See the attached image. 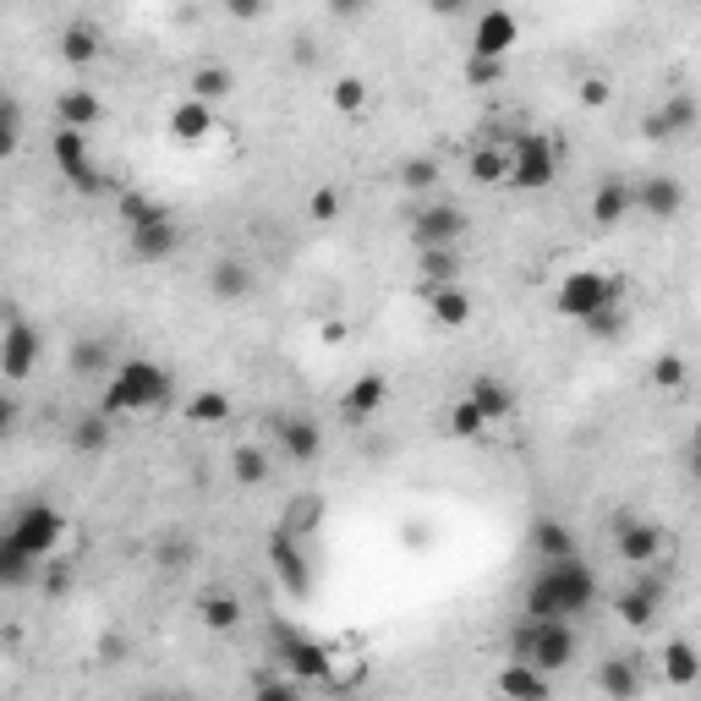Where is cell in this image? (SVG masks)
I'll return each instance as SVG.
<instances>
[{"instance_id":"cell-1","label":"cell","mask_w":701,"mask_h":701,"mask_svg":"<svg viewBox=\"0 0 701 701\" xmlns=\"http://www.w3.org/2000/svg\"><path fill=\"white\" fill-rule=\"evenodd\" d=\"M597 603V575L581 554L570 559H554L537 570V581L526 586V614L532 619H575Z\"/></svg>"},{"instance_id":"cell-2","label":"cell","mask_w":701,"mask_h":701,"mask_svg":"<svg viewBox=\"0 0 701 701\" xmlns=\"http://www.w3.org/2000/svg\"><path fill=\"white\" fill-rule=\"evenodd\" d=\"M170 395H176L170 373H165L159 363H148V357H132V363L116 368V379H110L99 412H110V417H127V412H165Z\"/></svg>"},{"instance_id":"cell-3","label":"cell","mask_w":701,"mask_h":701,"mask_svg":"<svg viewBox=\"0 0 701 701\" xmlns=\"http://www.w3.org/2000/svg\"><path fill=\"white\" fill-rule=\"evenodd\" d=\"M575 652H581V641H575L570 619H532V614H526V619L515 625V635H510V657H526V663H537L543 674L570 668Z\"/></svg>"},{"instance_id":"cell-4","label":"cell","mask_w":701,"mask_h":701,"mask_svg":"<svg viewBox=\"0 0 701 701\" xmlns=\"http://www.w3.org/2000/svg\"><path fill=\"white\" fill-rule=\"evenodd\" d=\"M619 280L614 274H603V269H570L565 280H559V290H554V307L565 312V318H575V323H586L592 312H603V307H614L619 301Z\"/></svg>"},{"instance_id":"cell-5","label":"cell","mask_w":701,"mask_h":701,"mask_svg":"<svg viewBox=\"0 0 701 701\" xmlns=\"http://www.w3.org/2000/svg\"><path fill=\"white\" fill-rule=\"evenodd\" d=\"M274 657L285 663V674H296L301 685H329L334 674V652L312 635H301L296 625H274Z\"/></svg>"},{"instance_id":"cell-6","label":"cell","mask_w":701,"mask_h":701,"mask_svg":"<svg viewBox=\"0 0 701 701\" xmlns=\"http://www.w3.org/2000/svg\"><path fill=\"white\" fill-rule=\"evenodd\" d=\"M7 537H17L28 554H39V559H50L56 548H61V537H67V515L56 510V504H45V499H34V504H23L17 515H12V526H7Z\"/></svg>"},{"instance_id":"cell-7","label":"cell","mask_w":701,"mask_h":701,"mask_svg":"<svg viewBox=\"0 0 701 701\" xmlns=\"http://www.w3.org/2000/svg\"><path fill=\"white\" fill-rule=\"evenodd\" d=\"M39 350H45L39 329L12 312L7 318V334H0V379H7V384H28L34 368H39Z\"/></svg>"},{"instance_id":"cell-8","label":"cell","mask_w":701,"mask_h":701,"mask_svg":"<svg viewBox=\"0 0 701 701\" xmlns=\"http://www.w3.org/2000/svg\"><path fill=\"white\" fill-rule=\"evenodd\" d=\"M554 181H559V148H554L543 132H526V138L515 143L510 187H521V192H543V187H554Z\"/></svg>"},{"instance_id":"cell-9","label":"cell","mask_w":701,"mask_h":701,"mask_svg":"<svg viewBox=\"0 0 701 701\" xmlns=\"http://www.w3.org/2000/svg\"><path fill=\"white\" fill-rule=\"evenodd\" d=\"M50 154H56L61 176H67L78 192H99V187H105V176H99V165H94V154H88V132L61 127V132L50 138Z\"/></svg>"},{"instance_id":"cell-10","label":"cell","mask_w":701,"mask_h":701,"mask_svg":"<svg viewBox=\"0 0 701 701\" xmlns=\"http://www.w3.org/2000/svg\"><path fill=\"white\" fill-rule=\"evenodd\" d=\"M515 45H521V17L510 7H483L477 12V28H472V56L504 61Z\"/></svg>"},{"instance_id":"cell-11","label":"cell","mask_w":701,"mask_h":701,"mask_svg":"<svg viewBox=\"0 0 701 701\" xmlns=\"http://www.w3.org/2000/svg\"><path fill=\"white\" fill-rule=\"evenodd\" d=\"M663 548H668V537H663L657 521H619V532H614V554L630 570H652L663 559Z\"/></svg>"},{"instance_id":"cell-12","label":"cell","mask_w":701,"mask_h":701,"mask_svg":"<svg viewBox=\"0 0 701 701\" xmlns=\"http://www.w3.org/2000/svg\"><path fill=\"white\" fill-rule=\"evenodd\" d=\"M269 559H274V570H280L285 592H290V597H307V586H312V570H307L301 537H296V532H285V526H274V532H269Z\"/></svg>"},{"instance_id":"cell-13","label":"cell","mask_w":701,"mask_h":701,"mask_svg":"<svg viewBox=\"0 0 701 701\" xmlns=\"http://www.w3.org/2000/svg\"><path fill=\"white\" fill-rule=\"evenodd\" d=\"M466 236V214L455 203H428L417 219H412V241L417 247H455Z\"/></svg>"},{"instance_id":"cell-14","label":"cell","mask_w":701,"mask_h":701,"mask_svg":"<svg viewBox=\"0 0 701 701\" xmlns=\"http://www.w3.org/2000/svg\"><path fill=\"white\" fill-rule=\"evenodd\" d=\"M696 99L690 94H668L657 110H646L641 116V138H652V143H668V138H679V132H690L696 127Z\"/></svg>"},{"instance_id":"cell-15","label":"cell","mask_w":701,"mask_h":701,"mask_svg":"<svg viewBox=\"0 0 701 701\" xmlns=\"http://www.w3.org/2000/svg\"><path fill=\"white\" fill-rule=\"evenodd\" d=\"M127 247H132V258H138V263H165V258L181 247V225H176V214L148 219V225H132Z\"/></svg>"},{"instance_id":"cell-16","label":"cell","mask_w":701,"mask_h":701,"mask_svg":"<svg viewBox=\"0 0 701 701\" xmlns=\"http://www.w3.org/2000/svg\"><path fill=\"white\" fill-rule=\"evenodd\" d=\"M635 209H641L646 219H679L685 187H679L674 176H641V181H635Z\"/></svg>"},{"instance_id":"cell-17","label":"cell","mask_w":701,"mask_h":701,"mask_svg":"<svg viewBox=\"0 0 701 701\" xmlns=\"http://www.w3.org/2000/svg\"><path fill=\"white\" fill-rule=\"evenodd\" d=\"M657 608H663V581L657 575H641L630 592H619V603H614V614L630 625V630H646L652 619H657Z\"/></svg>"},{"instance_id":"cell-18","label":"cell","mask_w":701,"mask_h":701,"mask_svg":"<svg viewBox=\"0 0 701 701\" xmlns=\"http://www.w3.org/2000/svg\"><path fill=\"white\" fill-rule=\"evenodd\" d=\"M499 696H515V701H543L548 690H554V674H543L537 663H526V657H510L504 668H499Z\"/></svg>"},{"instance_id":"cell-19","label":"cell","mask_w":701,"mask_h":701,"mask_svg":"<svg viewBox=\"0 0 701 701\" xmlns=\"http://www.w3.org/2000/svg\"><path fill=\"white\" fill-rule=\"evenodd\" d=\"M384 401H390V379L384 373H363V379H350V390L340 395V412H345V423H368Z\"/></svg>"},{"instance_id":"cell-20","label":"cell","mask_w":701,"mask_h":701,"mask_svg":"<svg viewBox=\"0 0 701 701\" xmlns=\"http://www.w3.org/2000/svg\"><path fill=\"white\" fill-rule=\"evenodd\" d=\"M510 165H515V143H483V148H472L466 176L477 187H504L510 181Z\"/></svg>"},{"instance_id":"cell-21","label":"cell","mask_w":701,"mask_h":701,"mask_svg":"<svg viewBox=\"0 0 701 701\" xmlns=\"http://www.w3.org/2000/svg\"><path fill=\"white\" fill-rule=\"evenodd\" d=\"M630 209H635V187H630L625 176H608V181L592 192V225H603V230H614Z\"/></svg>"},{"instance_id":"cell-22","label":"cell","mask_w":701,"mask_h":701,"mask_svg":"<svg viewBox=\"0 0 701 701\" xmlns=\"http://www.w3.org/2000/svg\"><path fill=\"white\" fill-rule=\"evenodd\" d=\"M657 668H663V679L674 685V690H690V685H701V652L690 646V641H663V652H657Z\"/></svg>"},{"instance_id":"cell-23","label":"cell","mask_w":701,"mask_h":701,"mask_svg":"<svg viewBox=\"0 0 701 701\" xmlns=\"http://www.w3.org/2000/svg\"><path fill=\"white\" fill-rule=\"evenodd\" d=\"M274 433H280V450H285L296 466H307V461H318V455H323V428H318V423H307V417H285Z\"/></svg>"},{"instance_id":"cell-24","label":"cell","mask_w":701,"mask_h":701,"mask_svg":"<svg viewBox=\"0 0 701 701\" xmlns=\"http://www.w3.org/2000/svg\"><path fill=\"white\" fill-rule=\"evenodd\" d=\"M214 132V105H203V99H181V105H170V138H181V143H203Z\"/></svg>"},{"instance_id":"cell-25","label":"cell","mask_w":701,"mask_h":701,"mask_svg":"<svg viewBox=\"0 0 701 701\" xmlns=\"http://www.w3.org/2000/svg\"><path fill=\"white\" fill-rule=\"evenodd\" d=\"M209 290H214L219 301H247V296H252V263H247V258H219V263L209 269Z\"/></svg>"},{"instance_id":"cell-26","label":"cell","mask_w":701,"mask_h":701,"mask_svg":"<svg viewBox=\"0 0 701 701\" xmlns=\"http://www.w3.org/2000/svg\"><path fill=\"white\" fill-rule=\"evenodd\" d=\"M532 548H537V559H543V565L581 554V548H575V532H570L565 521H554V515H537V521H532Z\"/></svg>"},{"instance_id":"cell-27","label":"cell","mask_w":701,"mask_h":701,"mask_svg":"<svg viewBox=\"0 0 701 701\" xmlns=\"http://www.w3.org/2000/svg\"><path fill=\"white\" fill-rule=\"evenodd\" d=\"M428 312L444 323V329H466L472 323V296L450 280V285H428Z\"/></svg>"},{"instance_id":"cell-28","label":"cell","mask_w":701,"mask_h":701,"mask_svg":"<svg viewBox=\"0 0 701 701\" xmlns=\"http://www.w3.org/2000/svg\"><path fill=\"white\" fill-rule=\"evenodd\" d=\"M99 116H105V105H99V94H94V88H67V94L56 99V121H61V127L88 132Z\"/></svg>"},{"instance_id":"cell-29","label":"cell","mask_w":701,"mask_h":701,"mask_svg":"<svg viewBox=\"0 0 701 701\" xmlns=\"http://www.w3.org/2000/svg\"><path fill=\"white\" fill-rule=\"evenodd\" d=\"M466 395L483 406V417H488V423L515 417V390H510L504 379H488V373H483V379H472V384H466Z\"/></svg>"},{"instance_id":"cell-30","label":"cell","mask_w":701,"mask_h":701,"mask_svg":"<svg viewBox=\"0 0 701 701\" xmlns=\"http://www.w3.org/2000/svg\"><path fill=\"white\" fill-rule=\"evenodd\" d=\"M61 61H67V67H94V61H99V28L72 23V28L61 34Z\"/></svg>"},{"instance_id":"cell-31","label":"cell","mask_w":701,"mask_h":701,"mask_svg":"<svg viewBox=\"0 0 701 701\" xmlns=\"http://www.w3.org/2000/svg\"><path fill=\"white\" fill-rule=\"evenodd\" d=\"M230 88H236L230 67H198V72H192V83H187V94H192V99H203V105H225V99H230Z\"/></svg>"},{"instance_id":"cell-32","label":"cell","mask_w":701,"mask_h":701,"mask_svg":"<svg viewBox=\"0 0 701 701\" xmlns=\"http://www.w3.org/2000/svg\"><path fill=\"white\" fill-rule=\"evenodd\" d=\"M417 274H423V285H450L461 274L455 247H417Z\"/></svg>"},{"instance_id":"cell-33","label":"cell","mask_w":701,"mask_h":701,"mask_svg":"<svg viewBox=\"0 0 701 701\" xmlns=\"http://www.w3.org/2000/svg\"><path fill=\"white\" fill-rule=\"evenodd\" d=\"M181 417H187L192 428H219V423L230 417V401H225L219 390H198V395H187Z\"/></svg>"},{"instance_id":"cell-34","label":"cell","mask_w":701,"mask_h":701,"mask_svg":"<svg viewBox=\"0 0 701 701\" xmlns=\"http://www.w3.org/2000/svg\"><path fill=\"white\" fill-rule=\"evenodd\" d=\"M34 565H39V554H28L17 537L0 543V581H7V586H28L34 581Z\"/></svg>"},{"instance_id":"cell-35","label":"cell","mask_w":701,"mask_h":701,"mask_svg":"<svg viewBox=\"0 0 701 701\" xmlns=\"http://www.w3.org/2000/svg\"><path fill=\"white\" fill-rule=\"evenodd\" d=\"M444 428H450V439H483V433H488V417H483V406H477L472 395H461V401L450 406Z\"/></svg>"},{"instance_id":"cell-36","label":"cell","mask_w":701,"mask_h":701,"mask_svg":"<svg viewBox=\"0 0 701 701\" xmlns=\"http://www.w3.org/2000/svg\"><path fill=\"white\" fill-rule=\"evenodd\" d=\"M230 472H236V483H241V488H258V483H269V455H263L258 444H236Z\"/></svg>"},{"instance_id":"cell-37","label":"cell","mask_w":701,"mask_h":701,"mask_svg":"<svg viewBox=\"0 0 701 701\" xmlns=\"http://www.w3.org/2000/svg\"><path fill=\"white\" fill-rule=\"evenodd\" d=\"M198 614H203L209 630H236V625H241V603H236L230 592H209V597L198 603Z\"/></svg>"},{"instance_id":"cell-38","label":"cell","mask_w":701,"mask_h":701,"mask_svg":"<svg viewBox=\"0 0 701 701\" xmlns=\"http://www.w3.org/2000/svg\"><path fill=\"white\" fill-rule=\"evenodd\" d=\"M329 105H334L340 116H363V110H368V83H363V78H334Z\"/></svg>"},{"instance_id":"cell-39","label":"cell","mask_w":701,"mask_h":701,"mask_svg":"<svg viewBox=\"0 0 701 701\" xmlns=\"http://www.w3.org/2000/svg\"><path fill=\"white\" fill-rule=\"evenodd\" d=\"M72 444H78V450H88V455H94V450H105V444H110V412L78 417V423H72Z\"/></svg>"},{"instance_id":"cell-40","label":"cell","mask_w":701,"mask_h":701,"mask_svg":"<svg viewBox=\"0 0 701 701\" xmlns=\"http://www.w3.org/2000/svg\"><path fill=\"white\" fill-rule=\"evenodd\" d=\"M597 685H603L608 696H635V690H641V674H635L625 657H608V663L597 668Z\"/></svg>"},{"instance_id":"cell-41","label":"cell","mask_w":701,"mask_h":701,"mask_svg":"<svg viewBox=\"0 0 701 701\" xmlns=\"http://www.w3.org/2000/svg\"><path fill=\"white\" fill-rule=\"evenodd\" d=\"M401 187H406V192H433V187H439V159H433V154L406 159V165H401Z\"/></svg>"},{"instance_id":"cell-42","label":"cell","mask_w":701,"mask_h":701,"mask_svg":"<svg viewBox=\"0 0 701 701\" xmlns=\"http://www.w3.org/2000/svg\"><path fill=\"white\" fill-rule=\"evenodd\" d=\"M318 521H323V499L312 494V499H290V510H285V532H296V537H307V532H318Z\"/></svg>"},{"instance_id":"cell-43","label":"cell","mask_w":701,"mask_h":701,"mask_svg":"<svg viewBox=\"0 0 701 701\" xmlns=\"http://www.w3.org/2000/svg\"><path fill=\"white\" fill-rule=\"evenodd\" d=\"M23 143V105L7 94V105H0V154H17Z\"/></svg>"},{"instance_id":"cell-44","label":"cell","mask_w":701,"mask_h":701,"mask_svg":"<svg viewBox=\"0 0 701 701\" xmlns=\"http://www.w3.org/2000/svg\"><path fill=\"white\" fill-rule=\"evenodd\" d=\"M121 214H127V225H148V219H165L170 209L154 203V198H143V192H121Z\"/></svg>"},{"instance_id":"cell-45","label":"cell","mask_w":701,"mask_h":701,"mask_svg":"<svg viewBox=\"0 0 701 701\" xmlns=\"http://www.w3.org/2000/svg\"><path fill=\"white\" fill-rule=\"evenodd\" d=\"M652 384H657V390H679V384H685V357L663 350V357L652 363Z\"/></svg>"},{"instance_id":"cell-46","label":"cell","mask_w":701,"mask_h":701,"mask_svg":"<svg viewBox=\"0 0 701 701\" xmlns=\"http://www.w3.org/2000/svg\"><path fill=\"white\" fill-rule=\"evenodd\" d=\"M619 329H625V312H619V301H614V307H603V312H592V318H586V334H592V340H614V334H619Z\"/></svg>"},{"instance_id":"cell-47","label":"cell","mask_w":701,"mask_h":701,"mask_svg":"<svg viewBox=\"0 0 701 701\" xmlns=\"http://www.w3.org/2000/svg\"><path fill=\"white\" fill-rule=\"evenodd\" d=\"M252 690H258L263 701H285V696H296V690H301V679H296V674H290V679H280V674H258V679H252Z\"/></svg>"},{"instance_id":"cell-48","label":"cell","mask_w":701,"mask_h":701,"mask_svg":"<svg viewBox=\"0 0 701 701\" xmlns=\"http://www.w3.org/2000/svg\"><path fill=\"white\" fill-rule=\"evenodd\" d=\"M340 214V192L334 187H318L312 198H307V219H318V225H329Z\"/></svg>"},{"instance_id":"cell-49","label":"cell","mask_w":701,"mask_h":701,"mask_svg":"<svg viewBox=\"0 0 701 701\" xmlns=\"http://www.w3.org/2000/svg\"><path fill=\"white\" fill-rule=\"evenodd\" d=\"M269 7H274V0H225V17H236V23H263Z\"/></svg>"},{"instance_id":"cell-50","label":"cell","mask_w":701,"mask_h":701,"mask_svg":"<svg viewBox=\"0 0 701 701\" xmlns=\"http://www.w3.org/2000/svg\"><path fill=\"white\" fill-rule=\"evenodd\" d=\"M608 99H614V83L608 78H581V105L586 110H603Z\"/></svg>"},{"instance_id":"cell-51","label":"cell","mask_w":701,"mask_h":701,"mask_svg":"<svg viewBox=\"0 0 701 701\" xmlns=\"http://www.w3.org/2000/svg\"><path fill=\"white\" fill-rule=\"evenodd\" d=\"M99 363H105V345H99V340H83V345L72 350V373H94Z\"/></svg>"},{"instance_id":"cell-52","label":"cell","mask_w":701,"mask_h":701,"mask_svg":"<svg viewBox=\"0 0 701 701\" xmlns=\"http://www.w3.org/2000/svg\"><path fill=\"white\" fill-rule=\"evenodd\" d=\"M504 72V61H488V56H472L466 61V83H494Z\"/></svg>"},{"instance_id":"cell-53","label":"cell","mask_w":701,"mask_h":701,"mask_svg":"<svg viewBox=\"0 0 701 701\" xmlns=\"http://www.w3.org/2000/svg\"><path fill=\"white\" fill-rule=\"evenodd\" d=\"M368 7H373V0H329V12H334V17H363Z\"/></svg>"},{"instance_id":"cell-54","label":"cell","mask_w":701,"mask_h":701,"mask_svg":"<svg viewBox=\"0 0 701 701\" xmlns=\"http://www.w3.org/2000/svg\"><path fill=\"white\" fill-rule=\"evenodd\" d=\"M466 7H472V0H428V12H433V17H461Z\"/></svg>"},{"instance_id":"cell-55","label":"cell","mask_w":701,"mask_h":701,"mask_svg":"<svg viewBox=\"0 0 701 701\" xmlns=\"http://www.w3.org/2000/svg\"><path fill=\"white\" fill-rule=\"evenodd\" d=\"M99 652H105V663H116V657H121V635H105Z\"/></svg>"},{"instance_id":"cell-56","label":"cell","mask_w":701,"mask_h":701,"mask_svg":"<svg viewBox=\"0 0 701 701\" xmlns=\"http://www.w3.org/2000/svg\"><path fill=\"white\" fill-rule=\"evenodd\" d=\"M690 466H696V477H701V423H696V433H690Z\"/></svg>"},{"instance_id":"cell-57","label":"cell","mask_w":701,"mask_h":701,"mask_svg":"<svg viewBox=\"0 0 701 701\" xmlns=\"http://www.w3.org/2000/svg\"><path fill=\"white\" fill-rule=\"evenodd\" d=\"M696 7H701V0H696Z\"/></svg>"}]
</instances>
